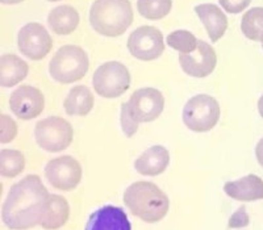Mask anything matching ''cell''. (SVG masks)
Here are the masks:
<instances>
[{
  "mask_svg": "<svg viewBox=\"0 0 263 230\" xmlns=\"http://www.w3.org/2000/svg\"><path fill=\"white\" fill-rule=\"evenodd\" d=\"M9 108L18 119H36L45 108V98L36 87L21 86L9 98Z\"/></svg>",
  "mask_w": 263,
  "mask_h": 230,
  "instance_id": "7c38bea8",
  "label": "cell"
},
{
  "mask_svg": "<svg viewBox=\"0 0 263 230\" xmlns=\"http://www.w3.org/2000/svg\"><path fill=\"white\" fill-rule=\"evenodd\" d=\"M258 111H259V114L262 116V119H263V95L260 96L259 102H258Z\"/></svg>",
  "mask_w": 263,
  "mask_h": 230,
  "instance_id": "4dcf8cb0",
  "label": "cell"
},
{
  "mask_svg": "<svg viewBox=\"0 0 263 230\" xmlns=\"http://www.w3.org/2000/svg\"><path fill=\"white\" fill-rule=\"evenodd\" d=\"M48 24L55 34L66 36L78 28L79 13L71 6H58L49 13Z\"/></svg>",
  "mask_w": 263,
  "mask_h": 230,
  "instance_id": "ffe728a7",
  "label": "cell"
},
{
  "mask_svg": "<svg viewBox=\"0 0 263 230\" xmlns=\"http://www.w3.org/2000/svg\"><path fill=\"white\" fill-rule=\"evenodd\" d=\"M36 142L49 152H60L71 145L74 130L69 121L62 117H48L39 121L34 128Z\"/></svg>",
  "mask_w": 263,
  "mask_h": 230,
  "instance_id": "52a82bcc",
  "label": "cell"
},
{
  "mask_svg": "<svg viewBox=\"0 0 263 230\" xmlns=\"http://www.w3.org/2000/svg\"><path fill=\"white\" fill-rule=\"evenodd\" d=\"M128 49L140 61H154L164 50L163 34L154 27H140L128 39Z\"/></svg>",
  "mask_w": 263,
  "mask_h": 230,
  "instance_id": "9c48e42d",
  "label": "cell"
},
{
  "mask_svg": "<svg viewBox=\"0 0 263 230\" xmlns=\"http://www.w3.org/2000/svg\"><path fill=\"white\" fill-rule=\"evenodd\" d=\"M23 0H0V3L3 4H18L21 3Z\"/></svg>",
  "mask_w": 263,
  "mask_h": 230,
  "instance_id": "1f68e13d",
  "label": "cell"
},
{
  "mask_svg": "<svg viewBox=\"0 0 263 230\" xmlns=\"http://www.w3.org/2000/svg\"><path fill=\"white\" fill-rule=\"evenodd\" d=\"M50 194L39 175H28L13 184L4 200L2 218L8 229L28 230L40 225Z\"/></svg>",
  "mask_w": 263,
  "mask_h": 230,
  "instance_id": "6da1fadb",
  "label": "cell"
},
{
  "mask_svg": "<svg viewBox=\"0 0 263 230\" xmlns=\"http://www.w3.org/2000/svg\"><path fill=\"white\" fill-rule=\"evenodd\" d=\"M133 21L129 0H95L90 11L91 27L105 37L121 36Z\"/></svg>",
  "mask_w": 263,
  "mask_h": 230,
  "instance_id": "3957f363",
  "label": "cell"
},
{
  "mask_svg": "<svg viewBox=\"0 0 263 230\" xmlns=\"http://www.w3.org/2000/svg\"><path fill=\"white\" fill-rule=\"evenodd\" d=\"M220 120V104L210 95H196L183 108V123L190 130L205 133L216 126Z\"/></svg>",
  "mask_w": 263,
  "mask_h": 230,
  "instance_id": "5b68a950",
  "label": "cell"
},
{
  "mask_svg": "<svg viewBox=\"0 0 263 230\" xmlns=\"http://www.w3.org/2000/svg\"><path fill=\"white\" fill-rule=\"evenodd\" d=\"M49 2H60V0H49Z\"/></svg>",
  "mask_w": 263,
  "mask_h": 230,
  "instance_id": "d6a6232c",
  "label": "cell"
},
{
  "mask_svg": "<svg viewBox=\"0 0 263 230\" xmlns=\"http://www.w3.org/2000/svg\"><path fill=\"white\" fill-rule=\"evenodd\" d=\"M93 102V95L88 87L77 86L67 93L63 107L70 116H87L92 111Z\"/></svg>",
  "mask_w": 263,
  "mask_h": 230,
  "instance_id": "44dd1931",
  "label": "cell"
},
{
  "mask_svg": "<svg viewBox=\"0 0 263 230\" xmlns=\"http://www.w3.org/2000/svg\"><path fill=\"white\" fill-rule=\"evenodd\" d=\"M92 86L95 92L102 98H119L130 87V74L123 63L116 61L105 62L93 72Z\"/></svg>",
  "mask_w": 263,
  "mask_h": 230,
  "instance_id": "8992f818",
  "label": "cell"
},
{
  "mask_svg": "<svg viewBox=\"0 0 263 230\" xmlns=\"http://www.w3.org/2000/svg\"><path fill=\"white\" fill-rule=\"evenodd\" d=\"M170 164V154L161 145L152 146L141 154L135 162V168L144 177H157L166 171Z\"/></svg>",
  "mask_w": 263,
  "mask_h": 230,
  "instance_id": "9a60e30c",
  "label": "cell"
},
{
  "mask_svg": "<svg viewBox=\"0 0 263 230\" xmlns=\"http://www.w3.org/2000/svg\"><path fill=\"white\" fill-rule=\"evenodd\" d=\"M25 168L24 154L18 150L3 149L0 151V175L4 178H16Z\"/></svg>",
  "mask_w": 263,
  "mask_h": 230,
  "instance_id": "7402d4cb",
  "label": "cell"
},
{
  "mask_svg": "<svg viewBox=\"0 0 263 230\" xmlns=\"http://www.w3.org/2000/svg\"><path fill=\"white\" fill-rule=\"evenodd\" d=\"M17 45L24 57L32 61H40L45 58L51 50L53 41L48 30L41 24L29 23L18 32Z\"/></svg>",
  "mask_w": 263,
  "mask_h": 230,
  "instance_id": "8fae6325",
  "label": "cell"
},
{
  "mask_svg": "<svg viewBox=\"0 0 263 230\" xmlns=\"http://www.w3.org/2000/svg\"><path fill=\"white\" fill-rule=\"evenodd\" d=\"M173 0H138L137 9L147 20H161L170 13Z\"/></svg>",
  "mask_w": 263,
  "mask_h": 230,
  "instance_id": "cb8c5ba5",
  "label": "cell"
},
{
  "mask_svg": "<svg viewBox=\"0 0 263 230\" xmlns=\"http://www.w3.org/2000/svg\"><path fill=\"white\" fill-rule=\"evenodd\" d=\"M250 2L251 0H218L222 9L227 11L228 13H233V15L242 12L243 9L248 8Z\"/></svg>",
  "mask_w": 263,
  "mask_h": 230,
  "instance_id": "f1b7e54d",
  "label": "cell"
},
{
  "mask_svg": "<svg viewBox=\"0 0 263 230\" xmlns=\"http://www.w3.org/2000/svg\"><path fill=\"white\" fill-rule=\"evenodd\" d=\"M45 177L49 184L60 191H72L82 180V166L70 156H62L48 162Z\"/></svg>",
  "mask_w": 263,
  "mask_h": 230,
  "instance_id": "ba28073f",
  "label": "cell"
},
{
  "mask_svg": "<svg viewBox=\"0 0 263 230\" xmlns=\"http://www.w3.org/2000/svg\"><path fill=\"white\" fill-rule=\"evenodd\" d=\"M224 192L238 201H255L263 199V180L257 175H246L234 182H227Z\"/></svg>",
  "mask_w": 263,
  "mask_h": 230,
  "instance_id": "2e32d148",
  "label": "cell"
},
{
  "mask_svg": "<svg viewBox=\"0 0 263 230\" xmlns=\"http://www.w3.org/2000/svg\"><path fill=\"white\" fill-rule=\"evenodd\" d=\"M260 42H262V48H263V36H262V40H260Z\"/></svg>",
  "mask_w": 263,
  "mask_h": 230,
  "instance_id": "836d02e7",
  "label": "cell"
},
{
  "mask_svg": "<svg viewBox=\"0 0 263 230\" xmlns=\"http://www.w3.org/2000/svg\"><path fill=\"white\" fill-rule=\"evenodd\" d=\"M255 156H257L259 164L263 167V138L257 144V147H255Z\"/></svg>",
  "mask_w": 263,
  "mask_h": 230,
  "instance_id": "f546056e",
  "label": "cell"
},
{
  "mask_svg": "<svg viewBox=\"0 0 263 230\" xmlns=\"http://www.w3.org/2000/svg\"><path fill=\"white\" fill-rule=\"evenodd\" d=\"M250 220H249V215L246 212L245 206H241L233 215L230 216L229 222H228V227L229 229H241V227L248 226Z\"/></svg>",
  "mask_w": 263,
  "mask_h": 230,
  "instance_id": "83f0119b",
  "label": "cell"
},
{
  "mask_svg": "<svg viewBox=\"0 0 263 230\" xmlns=\"http://www.w3.org/2000/svg\"><path fill=\"white\" fill-rule=\"evenodd\" d=\"M128 107L138 124L152 123L163 112L164 98L161 91L152 87H145L132 93Z\"/></svg>",
  "mask_w": 263,
  "mask_h": 230,
  "instance_id": "30bf717a",
  "label": "cell"
},
{
  "mask_svg": "<svg viewBox=\"0 0 263 230\" xmlns=\"http://www.w3.org/2000/svg\"><path fill=\"white\" fill-rule=\"evenodd\" d=\"M241 30L251 41H260L263 36V8L249 9L241 21Z\"/></svg>",
  "mask_w": 263,
  "mask_h": 230,
  "instance_id": "603a6c76",
  "label": "cell"
},
{
  "mask_svg": "<svg viewBox=\"0 0 263 230\" xmlns=\"http://www.w3.org/2000/svg\"><path fill=\"white\" fill-rule=\"evenodd\" d=\"M120 123H121V128H123L124 135L125 137L130 138L137 133L138 130V123L135 120L133 114L130 113L128 107V103H124L121 105V113H120Z\"/></svg>",
  "mask_w": 263,
  "mask_h": 230,
  "instance_id": "4316f807",
  "label": "cell"
},
{
  "mask_svg": "<svg viewBox=\"0 0 263 230\" xmlns=\"http://www.w3.org/2000/svg\"><path fill=\"white\" fill-rule=\"evenodd\" d=\"M195 12L205 27L211 41L217 42L224 36L228 28V18L220 7L216 4H200L195 7Z\"/></svg>",
  "mask_w": 263,
  "mask_h": 230,
  "instance_id": "e0dca14e",
  "label": "cell"
},
{
  "mask_svg": "<svg viewBox=\"0 0 263 230\" xmlns=\"http://www.w3.org/2000/svg\"><path fill=\"white\" fill-rule=\"evenodd\" d=\"M124 203L130 213L147 224L163 220L170 208V200L158 185L152 182H136L124 192Z\"/></svg>",
  "mask_w": 263,
  "mask_h": 230,
  "instance_id": "7a4b0ae2",
  "label": "cell"
},
{
  "mask_svg": "<svg viewBox=\"0 0 263 230\" xmlns=\"http://www.w3.org/2000/svg\"><path fill=\"white\" fill-rule=\"evenodd\" d=\"M88 55L79 46L66 45L58 49L49 63V72L53 81L62 84L78 82L88 71Z\"/></svg>",
  "mask_w": 263,
  "mask_h": 230,
  "instance_id": "277c9868",
  "label": "cell"
},
{
  "mask_svg": "<svg viewBox=\"0 0 263 230\" xmlns=\"http://www.w3.org/2000/svg\"><path fill=\"white\" fill-rule=\"evenodd\" d=\"M84 230H132V226L123 208L105 205L90 216Z\"/></svg>",
  "mask_w": 263,
  "mask_h": 230,
  "instance_id": "5bb4252c",
  "label": "cell"
},
{
  "mask_svg": "<svg viewBox=\"0 0 263 230\" xmlns=\"http://www.w3.org/2000/svg\"><path fill=\"white\" fill-rule=\"evenodd\" d=\"M179 63L183 71L194 78H205L213 72L217 63L216 51L205 41H199L194 53L180 54Z\"/></svg>",
  "mask_w": 263,
  "mask_h": 230,
  "instance_id": "4fadbf2b",
  "label": "cell"
},
{
  "mask_svg": "<svg viewBox=\"0 0 263 230\" xmlns=\"http://www.w3.org/2000/svg\"><path fill=\"white\" fill-rule=\"evenodd\" d=\"M29 66L15 54H4L0 57V86L9 88L27 78Z\"/></svg>",
  "mask_w": 263,
  "mask_h": 230,
  "instance_id": "d6986e66",
  "label": "cell"
},
{
  "mask_svg": "<svg viewBox=\"0 0 263 230\" xmlns=\"http://www.w3.org/2000/svg\"><path fill=\"white\" fill-rule=\"evenodd\" d=\"M70 216V205L63 196L50 195L42 215L40 226L46 230H55L67 222Z\"/></svg>",
  "mask_w": 263,
  "mask_h": 230,
  "instance_id": "ac0fdd59",
  "label": "cell"
},
{
  "mask_svg": "<svg viewBox=\"0 0 263 230\" xmlns=\"http://www.w3.org/2000/svg\"><path fill=\"white\" fill-rule=\"evenodd\" d=\"M167 45L180 54L194 53L199 45V40L189 30H175L167 36Z\"/></svg>",
  "mask_w": 263,
  "mask_h": 230,
  "instance_id": "d4e9b609",
  "label": "cell"
},
{
  "mask_svg": "<svg viewBox=\"0 0 263 230\" xmlns=\"http://www.w3.org/2000/svg\"><path fill=\"white\" fill-rule=\"evenodd\" d=\"M17 135V124L7 114H0V144H8Z\"/></svg>",
  "mask_w": 263,
  "mask_h": 230,
  "instance_id": "484cf974",
  "label": "cell"
}]
</instances>
